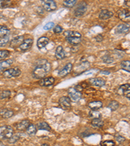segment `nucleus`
Wrapping results in <instances>:
<instances>
[{
  "label": "nucleus",
  "instance_id": "obj_1",
  "mask_svg": "<svg viewBox=\"0 0 130 146\" xmlns=\"http://www.w3.org/2000/svg\"><path fill=\"white\" fill-rule=\"evenodd\" d=\"M51 64L46 60H40L33 72V77L35 79H42L50 72Z\"/></svg>",
  "mask_w": 130,
  "mask_h": 146
},
{
  "label": "nucleus",
  "instance_id": "obj_2",
  "mask_svg": "<svg viewBox=\"0 0 130 146\" xmlns=\"http://www.w3.org/2000/svg\"><path fill=\"white\" fill-rule=\"evenodd\" d=\"M14 135V130L10 125H4L0 127V139L10 138Z\"/></svg>",
  "mask_w": 130,
  "mask_h": 146
},
{
  "label": "nucleus",
  "instance_id": "obj_3",
  "mask_svg": "<svg viewBox=\"0 0 130 146\" xmlns=\"http://www.w3.org/2000/svg\"><path fill=\"white\" fill-rule=\"evenodd\" d=\"M21 74V70L18 67L6 70L3 72V75L5 78H13V77H16L20 76Z\"/></svg>",
  "mask_w": 130,
  "mask_h": 146
},
{
  "label": "nucleus",
  "instance_id": "obj_4",
  "mask_svg": "<svg viewBox=\"0 0 130 146\" xmlns=\"http://www.w3.org/2000/svg\"><path fill=\"white\" fill-rule=\"evenodd\" d=\"M42 5L45 10L52 12L56 10L57 3L53 0H42Z\"/></svg>",
  "mask_w": 130,
  "mask_h": 146
},
{
  "label": "nucleus",
  "instance_id": "obj_5",
  "mask_svg": "<svg viewBox=\"0 0 130 146\" xmlns=\"http://www.w3.org/2000/svg\"><path fill=\"white\" fill-rule=\"evenodd\" d=\"M82 94L81 92L77 90L75 88H71L68 90V97L70 99L71 101L74 102H77L79 101L80 99L81 98Z\"/></svg>",
  "mask_w": 130,
  "mask_h": 146
},
{
  "label": "nucleus",
  "instance_id": "obj_6",
  "mask_svg": "<svg viewBox=\"0 0 130 146\" xmlns=\"http://www.w3.org/2000/svg\"><path fill=\"white\" fill-rule=\"evenodd\" d=\"M87 10V5L85 1H82L78 4L77 7L75 10V15L79 17L81 16L86 13Z\"/></svg>",
  "mask_w": 130,
  "mask_h": 146
},
{
  "label": "nucleus",
  "instance_id": "obj_7",
  "mask_svg": "<svg viewBox=\"0 0 130 146\" xmlns=\"http://www.w3.org/2000/svg\"><path fill=\"white\" fill-rule=\"evenodd\" d=\"M59 105L63 110H68L71 107V100L69 97L63 96L59 100Z\"/></svg>",
  "mask_w": 130,
  "mask_h": 146
},
{
  "label": "nucleus",
  "instance_id": "obj_8",
  "mask_svg": "<svg viewBox=\"0 0 130 146\" xmlns=\"http://www.w3.org/2000/svg\"><path fill=\"white\" fill-rule=\"evenodd\" d=\"M55 82V79L53 77H44L41 79L39 81V84L40 86H45L48 87L53 85Z\"/></svg>",
  "mask_w": 130,
  "mask_h": 146
},
{
  "label": "nucleus",
  "instance_id": "obj_9",
  "mask_svg": "<svg viewBox=\"0 0 130 146\" xmlns=\"http://www.w3.org/2000/svg\"><path fill=\"white\" fill-rule=\"evenodd\" d=\"M23 40H24V38L23 36H16L11 41L10 47L12 48H16L20 47L21 44L23 43Z\"/></svg>",
  "mask_w": 130,
  "mask_h": 146
},
{
  "label": "nucleus",
  "instance_id": "obj_10",
  "mask_svg": "<svg viewBox=\"0 0 130 146\" xmlns=\"http://www.w3.org/2000/svg\"><path fill=\"white\" fill-rule=\"evenodd\" d=\"M72 66H73L72 64H71V63H68V64L63 68V69H61L60 71L59 72L58 75L60 77H64L67 76V75L69 74L70 72L72 71Z\"/></svg>",
  "mask_w": 130,
  "mask_h": 146
},
{
  "label": "nucleus",
  "instance_id": "obj_11",
  "mask_svg": "<svg viewBox=\"0 0 130 146\" xmlns=\"http://www.w3.org/2000/svg\"><path fill=\"white\" fill-rule=\"evenodd\" d=\"M113 16V13L110 11H108L107 9L101 10L99 13V18L101 20H107L112 17Z\"/></svg>",
  "mask_w": 130,
  "mask_h": 146
},
{
  "label": "nucleus",
  "instance_id": "obj_12",
  "mask_svg": "<svg viewBox=\"0 0 130 146\" xmlns=\"http://www.w3.org/2000/svg\"><path fill=\"white\" fill-rule=\"evenodd\" d=\"M49 42V40L48 37L42 36L37 40V47L39 49H42L46 47Z\"/></svg>",
  "mask_w": 130,
  "mask_h": 146
},
{
  "label": "nucleus",
  "instance_id": "obj_13",
  "mask_svg": "<svg viewBox=\"0 0 130 146\" xmlns=\"http://www.w3.org/2000/svg\"><path fill=\"white\" fill-rule=\"evenodd\" d=\"M55 57L58 60H62L65 58L66 54L63 48L61 46H58L55 50Z\"/></svg>",
  "mask_w": 130,
  "mask_h": 146
},
{
  "label": "nucleus",
  "instance_id": "obj_14",
  "mask_svg": "<svg viewBox=\"0 0 130 146\" xmlns=\"http://www.w3.org/2000/svg\"><path fill=\"white\" fill-rule=\"evenodd\" d=\"M33 40L31 38H27L23 40V43L21 44L20 48L22 51H27L31 47Z\"/></svg>",
  "mask_w": 130,
  "mask_h": 146
},
{
  "label": "nucleus",
  "instance_id": "obj_15",
  "mask_svg": "<svg viewBox=\"0 0 130 146\" xmlns=\"http://www.w3.org/2000/svg\"><path fill=\"white\" fill-rule=\"evenodd\" d=\"M90 82L92 85L95 86L97 87L103 86L105 84V81L101 78H93L89 80Z\"/></svg>",
  "mask_w": 130,
  "mask_h": 146
},
{
  "label": "nucleus",
  "instance_id": "obj_16",
  "mask_svg": "<svg viewBox=\"0 0 130 146\" xmlns=\"http://www.w3.org/2000/svg\"><path fill=\"white\" fill-rule=\"evenodd\" d=\"M30 122L29 120L27 119H25L23 120V121L19 122V123L16 125V128L17 130L20 131H23L24 130H26L27 128V127L29 125Z\"/></svg>",
  "mask_w": 130,
  "mask_h": 146
},
{
  "label": "nucleus",
  "instance_id": "obj_17",
  "mask_svg": "<svg viewBox=\"0 0 130 146\" xmlns=\"http://www.w3.org/2000/svg\"><path fill=\"white\" fill-rule=\"evenodd\" d=\"M119 17L122 20H127L130 18V12L126 9H120L118 12Z\"/></svg>",
  "mask_w": 130,
  "mask_h": 146
},
{
  "label": "nucleus",
  "instance_id": "obj_18",
  "mask_svg": "<svg viewBox=\"0 0 130 146\" xmlns=\"http://www.w3.org/2000/svg\"><path fill=\"white\" fill-rule=\"evenodd\" d=\"M14 115V112L8 109H3L0 110V116L3 118H10Z\"/></svg>",
  "mask_w": 130,
  "mask_h": 146
},
{
  "label": "nucleus",
  "instance_id": "obj_19",
  "mask_svg": "<svg viewBox=\"0 0 130 146\" xmlns=\"http://www.w3.org/2000/svg\"><path fill=\"white\" fill-rule=\"evenodd\" d=\"M129 26L127 24H120L117 28V32L120 34H124L129 31Z\"/></svg>",
  "mask_w": 130,
  "mask_h": 146
},
{
  "label": "nucleus",
  "instance_id": "obj_20",
  "mask_svg": "<svg viewBox=\"0 0 130 146\" xmlns=\"http://www.w3.org/2000/svg\"><path fill=\"white\" fill-rule=\"evenodd\" d=\"M37 131V127L34 124H29V125L27 127V129H26V132H27V135L30 136H35L36 135Z\"/></svg>",
  "mask_w": 130,
  "mask_h": 146
},
{
  "label": "nucleus",
  "instance_id": "obj_21",
  "mask_svg": "<svg viewBox=\"0 0 130 146\" xmlns=\"http://www.w3.org/2000/svg\"><path fill=\"white\" fill-rule=\"evenodd\" d=\"M13 63V59H8L3 60L0 62V70H4L11 66Z\"/></svg>",
  "mask_w": 130,
  "mask_h": 146
},
{
  "label": "nucleus",
  "instance_id": "obj_22",
  "mask_svg": "<svg viewBox=\"0 0 130 146\" xmlns=\"http://www.w3.org/2000/svg\"><path fill=\"white\" fill-rule=\"evenodd\" d=\"M103 103L100 102V101H93V102H91L89 104V107L90 109L94 110H97L101 109Z\"/></svg>",
  "mask_w": 130,
  "mask_h": 146
},
{
  "label": "nucleus",
  "instance_id": "obj_23",
  "mask_svg": "<svg viewBox=\"0 0 130 146\" xmlns=\"http://www.w3.org/2000/svg\"><path fill=\"white\" fill-rule=\"evenodd\" d=\"M81 37H76V36H74V37H67L66 39L68 41V43H70V44H72V45H77L79 43H81Z\"/></svg>",
  "mask_w": 130,
  "mask_h": 146
},
{
  "label": "nucleus",
  "instance_id": "obj_24",
  "mask_svg": "<svg viewBox=\"0 0 130 146\" xmlns=\"http://www.w3.org/2000/svg\"><path fill=\"white\" fill-rule=\"evenodd\" d=\"M91 125L94 128H101L103 126V121L101 118L93 119L91 121Z\"/></svg>",
  "mask_w": 130,
  "mask_h": 146
},
{
  "label": "nucleus",
  "instance_id": "obj_25",
  "mask_svg": "<svg viewBox=\"0 0 130 146\" xmlns=\"http://www.w3.org/2000/svg\"><path fill=\"white\" fill-rule=\"evenodd\" d=\"M37 127L39 130H44L48 131H51V127H49V125L45 121H42L38 123Z\"/></svg>",
  "mask_w": 130,
  "mask_h": 146
},
{
  "label": "nucleus",
  "instance_id": "obj_26",
  "mask_svg": "<svg viewBox=\"0 0 130 146\" xmlns=\"http://www.w3.org/2000/svg\"><path fill=\"white\" fill-rule=\"evenodd\" d=\"M64 35L67 37H81V33H79V32L75 31H67L64 32Z\"/></svg>",
  "mask_w": 130,
  "mask_h": 146
},
{
  "label": "nucleus",
  "instance_id": "obj_27",
  "mask_svg": "<svg viewBox=\"0 0 130 146\" xmlns=\"http://www.w3.org/2000/svg\"><path fill=\"white\" fill-rule=\"evenodd\" d=\"M9 33V28L5 25H0V38L8 36Z\"/></svg>",
  "mask_w": 130,
  "mask_h": 146
},
{
  "label": "nucleus",
  "instance_id": "obj_28",
  "mask_svg": "<svg viewBox=\"0 0 130 146\" xmlns=\"http://www.w3.org/2000/svg\"><path fill=\"white\" fill-rule=\"evenodd\" d=\"M107 107L111 109V110H112V111H115L116 110L119 109V103L116 101H112L109 103Z\"/></svg>",
  "mask_w": 130,
  "mask_h": 146
},
{
  "label": "nucleus",
  "instance_id": "obj_29",
  "mask_svg": "<svg viewBox=\"0 0 130 146\" xmlns=\"http://www.w3.org/2000/svg\"><path fill=\"white\" fill-rule=\"evenodd\" d=\"M77 0H65L63 2V5L65 7L72 8L76 4Z\"/></svg>",
  "mask_w": 130,
  "mask_h": 146
},
{
  "label": "nucleus",
  "instance_id": "obj_30",
  "mask_svg": "<svg viewBox=\"0 0 130 146\" xmlns=\"http://www.w3.org/2000/svg\"><path fill=\"white\" fill-rule=\"evenodd\" d=\"M89 116L91 117L92 119H96V118H101V114L100 112L97 111V110H91V111L89 112Z\"/></svg>",
  "mask_w": 130,
  "mask_h": 146
},
{
  "label": "nucleus",
  "instance_id": "obj_31",
  "mask_svg": "<svg viewBox=\"0 0 130 146\" xmlns=\"http://www.w3.org/2000/svg\"><path fill=\"white\" fill-rule=\"evenodd\" d=\"M119 91L123 94L130 92V84H125L120 86L119 88Z\"/></svg>",
  "mask_w": 130,
  "mask_h": 146
},
{
  "label": "nucleus",
  "instance_id": "obj_32",
  "mask_svg": "<svg viewBox=\"0 0 130 146\" xmlns=\"http://www.w3.org/2000/svg\"><path fill=\"white\" fill-rule=\"evenodd\" d=\"M121 68L122 70L125 71L130 72V61L129 60H124L121 62Z\"/></svg>",
  "mask_w": 130,
  "mask_h": 146
},
{
  "label": "nucleus",
  "instance_id": "obj_33",
  "mask_svg": "<svg viewBox=\"0 0 130 146\" xmlns=\"http://www.w3.org/2000/svg\"><path fill=\"white\" fill-rule=\"evenodd\" d=\"M12 4L11 0H0V9L7 8Z\"/></svg>",
  "mask_w": 130,
  "mask_h": 146
},
{
  "label": "nucleus",
  "instance_id": "obj_34",
  "mask_svg": "<svg viewBox=\"0 0 130 146\" xmlns=\"http://www.w3.org/2000/svg\"><path fill=\"white\" fill-rule=\"evenodd\" d=\"M19 138H20V136L17 135V134L16 135H13L10 138L8 139V142L9 143H15L19 140Z\"/></svg>",
  "mask_w": 130,
  "mask_h": 146
},
{
  "label": "nucleus",
  "instance_id": "obj_35",
  "mask_svg": "<svg viewBox=\"0 0 130 146\" xmlns=\"http://www.w3.org/2000/svg\"><path fill=\"white\" fill-rule=\"evenodd\" d=\"M9 51L7 50L0 51V60H2L6 58L9 55Z\"/></svg>",
  "mask_w": 130,
  "mask_h": 146
},
{
  "label": "nucleus",
  "instance_id": "obj_36",
  "mask_svg": "<svg viewBox=\"0 0 130 146\" xmlns=\"http://www.w3.org/2000/svg\"><path fill=\"white\" fill-rule=\"evenodd\" d=\"M11 92L9 90H4L0 94V98L1 99V100H3V99H5V98H8L11 96Z\"/></svg>",
  "mask_w": 130,
  "mask_h": 146
},
{
  "label": "nucleus",
  "instance_id": "obj_37",
  "mask_svg": "<svg viewBox=\"0 0 130 146\" xmlns=\"http://www.w3.org/2000/svg\"><path fill=\"white\" fill-rule=\"evenodd\" d=\"M9 40V38L8 36H5L3 38H0V48L3 47L8 43Z\"/></svg>",
  "mask_w": 130,
  "mask_h": 146
},
{
  "label": "nucleus",
  "instance_id": "obj_38",
  "mask_svg": "<svg viewBox=\"0 0 130 146\" xmlns=\"http://www.w3.org/2000/svg\"><path fill=\"white\" fill-rule=\"evenodd\" d=\"M103 60L105 63H107V64H110V63H113V58L110 55H105L103 57Z\"/></svg>",
  "mask_w": 130,
  "mask_h": 146
},
{
  "label": "nucleus",
  "instance_id": "obj_39",
  "mask_svg": "<svg viewBox=\"0 0 130 146\" xmlns=\"http://www.w3.org/2000/svg\"><path fill=\"white\" fill-rule=\"evenodd\" d=\"M63 28L61 27L60 25H56V26L54 27L53 29V32L55 34H59V33H61L63 32Z\"/></svg>",
  "mask_w": 130,
  "mask_h": 146
},
{
  "label": "nucleus",
  "instance_id": "obj_40",
  "mask_svg": "<svg viewBox=\"0 0 130 146\" xmlns=\"http://www.w3.org/2000/svg\"><path fill=\"white\" fill-rule=\"evenodd\" d=\"M54 25H55V24H54L53 22H49L47 23V24L44 25V30H49V29H52V28L54 27Z\"/></svg>",
  "mask_w": 130,
  "mask_h": 146
},
{
  "label": "nucleus",
  "instance_id": "obj_41",
  "mask_svg": "<svg viewBox=\"0 0 130 146\" xmlns=\"http://www.w3.org/2000/svg\"><path fill=\"white\" fill-rule=\"evenodd\" d=\"M101 145H115V142L112 140H105L101 143Z\"/></svg>",
  "mask_w": 130,
  "mask_h": 146
},
{
  "label": "nucleus",
  "instance_id": "obj_42",
  "mask_svg": "<svg viewBox=\"0 0 130 146\" xmlns=\"http://www.w3.org/2000/svg\"><path fill=\"white\" fill-rule=\"evenodd\" d=\"M116 139H117V142H119L120 143L124 142V141L126 140V139H125V138L122 137V136H120V135H117V136H116Z\"/></svg>",
  "mask_w": 130,
  "mask_h": 146
},
{
  "label": "nucleus",
  "instance_id": "obj_43",
  "mask_svg": "<svg viewBox=\"0 0 130 146\" xmlns=\"http://www.w3.org/2000/svg\"><path fill=\"white\" fill-rule=\"evenodd\" d=\"M96 41L98 42H101V40H103V36H101V35H98V36L96 37Z\"/></svg>",
  "mask_w": 130,
  "mask_h": 146
},
{
  "label": "nucleus",
  "instance_id": "obj_44",
  "mask_svg": "<svg viewBox=\"0 0 130 146\" xmlns=\"http://www.w3.org/2000/svg\"><path fill=\"white\" fill-rule=\"evenodd\" d=\"M125 5H126V6L127 7L130 8V0H127V1H126L125 2Z\"/></svg>",
  "mask_w": 130,
  "mask_h": 146
},
{
  "label": "nucleus",
  "instance_id": "obj_45",
  "mask_svg": "<svg viewBox=\"0 0 130 146\" xmlns=\"http://www.w3.org/2000/svg\"><path fill=\"white\" fill-rule=\"evenodd\" d=\"M126 98L128 99L129 100H130V92H128L126 94Z\"/></svg>",
  "mask_w": 130,
  "mask_h": 146
},
{
  "label": "nucleus",
  "instance_id": "obj_46",
  "mask_svg": "<svg viewBox=\"0 0 130 146\" xmlns=\"http://www.w3.org/2000/svg\"><path fill=\"white\" fill-rule=\"evenodd\" d=\"M0 145H4V143L0 141Z\"/></svg>",
  "mask_w": 130,
  "mask_h": 146
},
{
  "label": "nucleus",
  "instance_id": "obj_47",
  "mask_svg": "<svg viewBox=\"0 0 130 146\" xmlns=\"http://www.w3.org/2000/svg\"><path fill=\"white\" fill-rule=\"evenodd\" d=\"M42 145H48V144H46V143H44V144H42Z\"/></svg>",
  "mask_w": 130,
  "mask_h": 146
}]
</instances>
